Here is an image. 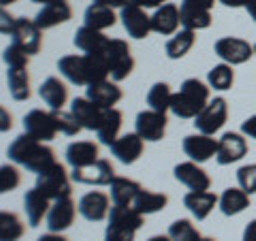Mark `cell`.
<instances>
[{"label":"cell","mask_w":256,"mask_h":241,"mask_svg":"<svg viewBox=\"0 0 256 241\" xmlns=\"http://www.w3.org/2000/svg\"><path fill=\"white\" fill-rule=\"evenodd\" d=\"M58 70L73 86H92L109 79V66L102 54H86V56H64L58 60Z\"/></svg>","instance_id":"obj_1"},{"label":"cell","mask_w":256,"mask_h":241,"mask_svg":"<svg viewBox=\"0 0 256 241\" xmlns=\"http://www.w3.org/2000/svg\"><path fill=\"white\" fill-rule=\"evenodd\" d=\"M6 156H9L13 162L26 166V171L36 173V175L56 162L54 150L50 146H45L43 141L32 139L30 134L18 136L9 146V150H6Z\"/></svg>","instance_id":"obj_2"},{"label":"cell","mask_w":256,"mask_h":241,"mask_svg":"<svg viewBox=\"0 0 256 241\" xmlns=\"http://www.w3.org/2000/svg\"><path fill=\"white\" fill-rule=\"evenodd\" d=\"M210 102V88L198 79H186L180 92L173 94L171 111L180 120H194Z\"/></svg>","instance_id":"obj_3"},{"label":"cell","mask_w":256,"mask_h":241,"mask_svg":"<svg viewBox=\"0 0 256 241\" xmlns=\"http://www.w3.org/2000/svg\"><path fill=\"white\" fill-rule=\"evenodd\" d=\"M143 226V214L130 205H116L109 212V224L105 239L118 241H132L137 230Z\"/></svg>","instance_id":"obj_4"},{"label":"cell","mask_w":256,"mask_h":241,"mask_svg":"<svg viewBox=\"0 0 256 241\" xmlns=\"http://www.w3.org/2000/svg\"><path fill=\"white\" fill-rule=\"evenodd\" d=\"M36 188L50 200H58L64 196H70V178L66 173V168L60 162H54L52 166H47L45 171L36 175Z\"/></svg>","instance_id":"obj_5"},{"label":"cell","mask_w":256,"mask_h":241,"mask_svg":"<svg viewBox=\"0 0 256 241\" xmlns=\"http://www.w3.org/2000/svg\"><path fill=\"white\" fill-rule=\"evenodd\" d=\"M105 60L114 82H124L134 68V58L130 54V47L122 38H109L107 50H105Z\"/></svg>","instance_id":"obj_6"},{"label":"cell","mask_w":256,"mask_h":241,"mask_svg":"<svg viewBox=\"0 0 256 241\" xmlns=\"http://www.w3.org/2000/svg\"><path fill=\"white\" fill-rule=\"evenodd\" d=\"M70 180L77 184H86V186H109V184L116 180V171H114L111 160L98 158L96 162L88 164V166L73 168Z\"/></svg>","instance_id":"obj_7"},{"label":"cell","mask_w":256,"mask_h":241,"mask_svg":"<svg viewBox=\"0 0 256 241\" xmlns=\"http://www.w3.org/2000/svg\"><path fill=\"white\" fill-rule=\"evenodd\" d=\"M214 52L220 60L230 64V66H239V64H246L254 56V45L237 36H224L220 41H216Z\"/></svg>","instance_id":"obj_8"},{"label":"cell","mask_w":256,"mask_h":241,"mask_svg":"<svg viewBox=\"0 0 256 241\" xmlns=\"http://www.w3.org/2000/svg\"><path fill=\"white\" fill-rule=\"evenodd\" d=\"M228 120V105L224 98H214L207 102V107L194 118V126L203 134H216Z\"/></svg>","instance_id":"obj_9"},{"label":"cell","mask_w":256,"mask_h":241,"mask_svg":"<svg viewBox=\"0 0 256 241\" xmlns=\"http://www.w3.org/2000/svg\"><path fill=\"white\" fill-rule=\"evenodd\" d=\"M41 28L36 26L34 20H28V18H20L15 22V28L11 32L13 36V43L22 47L28 56H36L41 52V45H43V36H41Z\"/></svg>","instance_id":"obj_10"},{"label":"cell","mask_w":256,"mask_h":241,"mask_svg":"<svg viewBox=\"0 0 256 241\" xmlns=\"http://www.w3.org/2000/svg\"><path fill=\"white\" fill-rule=\"evenodd\" d=\"M24 130H26V134H30L32 139L43 141V143L52 141L54 136L58 134L54 116L43 109H32L30 114H26V118H24Z\"/></svg>","instance_id":"obj_11"},{"label":"cell","mask_w":256,"mask_h":241,"mask_svg":"<svg viewBox=\"0 0 256 241\" xmlns=\"http://www.w3.org/2000/svg\"><path fill=\"white\" fill-rule=\"evenodd\" d=\"M246 156H248L246 136L239 134V132H224L222 139L218 141V154H216L218 164H222V166L235 164Z\"/></svg>","instance_id":"obj_12"},{"label":"cell","mask_w":256,"mask_h":241,"mask_svg":"<svg viewBox=\"0 0 256 241\" xmlns=\"http://www.w3.org/2000/svg\"><path fill=\"white\" fill-rule=\"evenodd\" d=\"M134 124H137V134L143 141L156 143L160 139H164L169 120H166V114H160V111L150 109V111H141Z\"/></svg>","instance_id":"obj_13"},{"label":"cell","mask_w":256,"mask_h":241,"mask_svg":"<svg viewBox=\"0 0 256 241\" xmlns=\"http://www.w3.org/2000/svg\"><path fill=\"white\" fill-rule=\"evenodd\" d=\"M120 20H122L126 32L132 38H139V41H141V38H146L152 32V18L146 13L143 6L134 4V2L124 6L122 13H120Z\"/></svg>","instance_id":"obj_14"},{"label":"cell","mask_w":256,"mask_h":241,"mask_svg":"<svg viewBox=\"0 0 256 241\" xmlns=\"http://www.w3.org/2000/svg\"><path fill=\"white\" fill-rule=\"evenodd\" d=\"M184 154H186L192 162H207L218 154V141L212 134H190L184 139Z\"/></svg>","instance_id":"obj_15"},{"label":"cell","mask_w":256,"mask_h":241,"mask_svg":"<svg viewBox=\"0 0 256 241\" xmlns=\"http://www.w3.org/2000/svg\"><path fill=\"white\" fill-rule=\"evenodd\" d=\"M79 207H75L73 198L70 196H64L54 200L50 214H47V228L52 232H62V230H68L75 222V214H77Z\"/></svg>","instance_id":"obj_16"},{"label":"cell","mask_w":256,"mask_h":241,"mask_svg":"<svg viewBox=\"0 0 256 241\" xmlns=\"http://www.w3.org/2000/svg\"><path fill=\"white\" fill-rule=\"evenodd\" d=\"M70 18H73V9H70V4L66 0H50L36 13L34 22L41 30H50V28L60 26V24H66Z\"/></svg>","instance_id":"obj_17"},{"label":"cell","mask_w":256,"mask_h":241,"mask_svg":"<svg viewBox=\"0 0 256 241\" xmlns=\"http://www.w3.org/2000/svg\"><path fill=\"white\" fill-rule=\"evenodd\" d=\"M173 173H175V180L192 192H205L212 188V178L207 175V171L198 166V162H182L175 166Z\"/></svg>","instance_id":"obj_18"},{"label":"cell","mask_w":256,"mask_h":241,"mask_svg":"<svg viewBox=\"0 0 256 241\" xmlns=\"http://www.w3.org/2000/svg\"><path fill=\"white\" fill-rule=\"evenodd\" d=\"M70 114L77 118V122L82 124L84 130H98L102 116H105V109L98 107L86 96V98H75L70 102Z\"/></svg>","instance_id":"obj_19"},{"label":"cell","mask_w":256,"mask_h":241,"mask_svg":"<svg viewBox=\"0 0 256 241\" xmlns=\"http://www.w3.org/2000/svg\"><path fill=\"white\" fill-rule=\"evenodd\" d=\"M180 24H182V11H180V6H175L173 2L158 6L156 13L152 15V32H158V34H162V36L178 34Z\"/></svg>","instance_id":"obj_20"},{"label":"cell","mask_w":256,"mask_h":241,"mask_svg":"<svg viewBox=\"0 0 256 241\" xmlns=\"http://www.w3.org/2000/svg\"><path fill=\"white\" fill-rule=\"evenodd\" d=\"M109 203L111 200L105 192H98V190L88 192L79 200V214L90 222H100L109 216Z\"/></svg>","instance_id":"obj_21"},{"label":"cell","mask_w":256,"mask_h":241,"mask_svg":"<svg viewBox=\"0 0 256 241\" xmlns=\"http://www.w3.org/2000/svg\"><path fill=\"white\" fill-rule=\"evenodd\" d=\"M86 96L92 102H96L98 107H102V109H114L118 102L122 100L124 94H122V90H120L118 82H109V79H105V82L88 86Z\"/></svg>","instance_id":"obj_22"},{"label":"cell","mask_w":256,"mask_h":241,"mask_svg":"<svg viewBox=\"0 0 256 241\" xmlns=\"http://www.w3.org/2000/svg\"><path fill=\"white\" fill-rule=\"evenodd\" d=\"M143 141L137 132H130V134H124L111 146V154H114L122 164H134L143 154Z\"/></svg>","instance_id":"obj_23"},{"label":"cell","mask_w":256,"mask_h":241,"mask_svg":"<svg viewBox=\"0 0 256 241\" xmlns=\"http://www.w3.org/2000/svg\"><path fill=\"white\" fill-rule=\"evenodd\" d=\"M24 210H26V218H28L30 226H38V224L43 222V218H47L52 205H50V198L34 186L24 196Z\"/></svg>","instance_id":"obj_24"},{"label":"cell","mask_w":256,"mask_h":241,"mask_svg":"<svg viewBox=\"0 0 256 241\" xmlns=\"http://www.w3.org/2000/svg\"><path fill=\"white\" fill-rule=\"evenodd\" d=\"M184 205H186V210L194 216L196 220H205L207 216L214 212L216 205H220V198L214 194V192L205 190V192H188L186 196H184Z\"/></svg>","instance_id":"obj_25"},{"label":"cell","mask_w":256,"mask_h":241,"mask_svg":"<svg viewBox=\"0 0 256 241\" xmlns=\"http://www.w3.org/2000/svg\"><path fill=\"white\" fill-rule=\"evenodd\" d=\"M73 43H75L77 50L84 52V54H102V52L107 50L109 38L102 34L100 30H94L90 26H84V28H79L75 32Z\"/></svg>","instance_id":"obj_26"},{"label":"cell","mask_w":256,"mask_h":241,"mask_svg":"<svg viewBox=\"0 0 256 241\" xmlns=\"http://www.w3.org/2000/svg\"><path fill=\"white\" fill-rule=\"evenodd\" d=\"M98 160V146L94 141H75L66 148V162L73 168L88 166Z\"/></svg>","instance_id":"obj_27"},{"label":"cell","mask_w":256,"mask_h":241,"mask_svg":"<svg viewBox=\"0 0 256 241\" xmlns=\"http://www.w3.org/2000/svg\"><path fill=\"white\" fill-rule=\"evenodd\" d=\"M122 122H124V116L122 111L114 109H105V116H102V122L96 130V136L102 146H114V143L120 139V130H122Z\"/></svg>","instance_id":"obj_28"},{"label":"cell","mask_w":256,"mask_h":241,"mask_svg":"<svg viewBox=\"0 0 256 241\" xmlns=\"http://www.w3.org/2000/svg\"><path fill=\"white\" fill-rule=\"evenodd\" d=\"M182 26L188 28V30H205L212 26V11L210 9H203V6H198L194 2H188V0H184L182 6Z\"/></svg>","instance_id":"obj_29"},{"label":"cell","mask_w":256,"mask_h":241,"mask_svg":"<svg viewBox=\"0 0 256 241\" xmlns=\"http://www.w3.org/2000/svg\"><path fill=\"white\" fill-rule=\"evenodd\" d=\"M84 22H86V26H90L94 30H107V28H114L116 26V11H114V6H107V4H98V2H94L90 4L86 9V15H84Z\"/></svg>","instance_id":"obj_30"},{"label":"cell","mask_w":256,"mask_h":241,"mask_svg":"<svg viewBox=\"0 0 256 241\" xmlns=\"http://www.w3.org/2000/svg\"><path fill=\"white\" fill-rule=\"evenodd\" d=\"M38 96H41L45 105H50L52 109H62L68 100V90L58 77H47L43 86L38 88Z\"/></svg>","instance_id":"obj_31"},{"label":"cell","mask_w":256,"mask_h":241,"mask_svg":"<svg viewBox=\"0 0 256 241\" xmlns=\"http://www.w3.org/2000/svg\"><path fill=\"white\" fill-rule=\"evenodd\" d=\"M109 188H111V200H114V205H132L137 194L141 192V184L116 175V180L109 184Z\"/></svg>","instance_id":"obj_32"},{"label":"cell","mask_w":256,"mask_h":241,"mask_svg":"<svg viewBox=\"0 0 256 241\" xmlns=\"http://www.w3.org/2000/svg\"><path fill=\"white\" fill-rule=\"evenodd\" d=\"M250 207V194L244 188H226L220 196V212L224 216H237Z\"/></svg>","instance_id":"obj_33"},{"label":"cell","mask_w":256,"mask_h":241,"mask_svg":"<svg viewBox=\"0 0 256 241\" xmlns=\"http://www.w3.org/2000/svg\"><path fill=\"white\" fill-rule=\"evenodd\" d=\"M194 43H196L194 30L184 28V30H180L178 34L171 38V41H166L164 52H166V56H169L171 60H182L186 54H190V50L194 47Z\"/></svg>","instance_id":"obj_34"},{"label":"cell","mask_w":256,"mask_h":241,"mask_svg":"<svg viewBox=\"0 0 256 241\" xmlns=\"http://www.w3.org/2000/svg\"><path fill=\"white\" fill-rule=\"evenodd\" d=\"M166 203H169V196L166 194H160V192H152V190H143L137 194V198H134L132 207L137 212H141L143 216H150V214H158L162 212Z\"/></svg>","instance_id":"obj_35"},{"label":"cell","mask_w":256,"mask_h":241,"mask_svg":"<svg viewBox=\"0 0 256 241\" xmlns=\"http://www.w3.org/2000/svg\"><path fill=\"white\" fill-rule=\"evenodd\" d=\"M6 84H9V92L15 100H28L30 98V73L28 66L24 68H9L6 73Z\"/></svg>","instance_id":"obj_36"},{"label":"cell","mask_w":256,"mask_h":241,"mask_svg":"<svg viewBox=\"0 0 256 241\" xmlns=\"http://www.w3.org/2000/svg\"><path fill=\"white\" fill-rule=\"evenodd\" d=\"M207 82H210V88L218 92H226L233 88L235 84V73H233V66L230 64H216V66L210 70V75H207Z\"/></svg>","instance_id":"obj_37"},{"label":"cell","mask_w":256,"mask_h":241,"mask_svg":"<svg viewBox=\"0 0 256 241\" xmlns=\"http://www.w3.org/2000/svg\"><path fill=\"white\" fill-rule=\"evenodd\" d=\"M24 222L20 216L2 212L0 214V241H20L24 237Z\"/></svg>","instance_id":"obj_38"},{"label":"cell","mask_w":256,"mask_h":241,"mask_svg":"<svg viewBox=\"0 0 256 241\" xmlns=\"http://www.w3.org/2000/svg\"><path fill=\"white\" fill-rule=\"evenodd\" d=\"M171 100H173V92L169 84H154L152 90L148 92V105L150 109L160 111V114H166L171 109Z\"/></svg>","instance_id":"obj_39"},{"label":"cell","mask_w":256,"mask_h":241,"mask_svg":"<svg viewBox=\"0 0 256 241\" xmlns=\"http://www.w3.org/2000/svg\"><path fill=\"white\" fill-rule=\"evenodd\" d=\"M52 116H54L56 128H58V132H62V134L75 136V134H79V130H84L82 124L77 122V118L73 114H68V111H64V109H52Z\"/></svg>","instance_id":"obj_40"},{"label":"cell","mask_w":256,"mask_h":241,"mask_svg":"<svg viewBox=\"0 0 256 241\" xmlns=\"http://www.w3.org/2000/svg\"><path fill=\"white\" fill-rule=\"evenodd\" d=\"M169 237L173 241H201V232L194 228L190 220H175L169 228Z\"/></svg>","instance_id":"obj_41"},{"label":"cell","mask_w":256,"mask_h":241,"mask_svg":"<svg viewBox=\"0 0 256 241\" xmlns=\"http://www.w3.org/2000/svg\"><path fill=\"white\" fill-rule=\"evenodd\" d=\"M22 184V175L13 164H2L0 166V192H13Z\"/></svg>","instance_id":"obj_42"},{"label":"cell","mask_w":256,"mask_h":241,"mask_svg":"<svg viewBox=\"0 0 256 241\" xmlns=\"http://www.w3.org/2000/svg\"><path fill=\"white\" fill-rule=\"evenodd\" d=\"M28 58H30V56L24 52L22 47L15 45V43H11L4 50V54H2V60H4V64L9 68H24V66H28Z\"/></svg>","instance_id":"obj_43"},{"label":"cell","mask_w":256,"mask_h":241,"mask_svg":"<svg viewBox=\"0 0 256 241\" xmlns=\"http://www.w3.org/2000/svg\"><path fill=\"white\" fill-rule=\"evenodd\" d=\"M237 182L239 188H244L248 194L256 192V162L254 164H246L237 171Z\"/></svg>","instance_id":"obj_44"},{"label":"cell","mask_w":256,"mask_h":241,"mask_svg":"<svg viewBox=\"0 0 256 241\" xmlns=\"http://www.w3.org/2000/svg\"><path fill=\"white\" fill-rule=\"evenodd\" d=\"M242 132H244L246 136H250V139H256V116H250L248 120H244Z\"/></svg>","instance_id":"obj_45"},{"label":"cell","mask_w":256,"mask_h":241,"mask_svg":"<svg viewBox=\"0 0 256 241\" xmlns=\"http://www.w3.org/2000/svg\"><path fill=\"white\" fill-rule=\"evenodd\" d=\"M0 18H2V26H0V30H2V34H11L13 32V28H15V18H11L9 13H6V9H2V15H0Z\"/></svg>","instance_id":"obj_46"},{"label":"cell","mask_w":256,"mask_h":241,"mask_svg":"<svg viewBox=\"0 0 256 241\" xmlns=\"http://www.w3.org/2000/svg\"><path fill=\"white\" fill-rule=\"evenodd\" d=\"M134 4L143 6V9H158V6L166 4V0H134Z\"/></svg>","instance_id":"obj_47"},{"label":"cell","mask_w":256,"mask_h":241,"mask_svg":"<svg viewBox=\"0 0 256 241\" xmlns=\"http://www.w3.org/2000/svg\"><path fill=\"white\" fill-rule=\"evenodd\" d=\"M242 241H256V220H252L244 230V239Z\"/></svg>","instance_id":"obj_48"},{"label":"cell","mask_w":256,"mask_h":241,"mask_svg":"<svg viewBox=\"0 0 256 241\" xmlns=\"http://www.w3.org/2000/svg\"><path fill=\"white\" fill-rule=\"evenodd\" d=\"M36 241H68V239H66V237H62L60 232H52V230H50V232H47V235L38 237Z\"/></svg>","instance_id":"obj_49"},{"label":"cell","mask_w":256,"mask_h":241,"mask_svg":"<svg viewBox=\"0 0 256 241\" xmlns=\"http://www.w3.org/2000/svg\"><path fill=\"white\" fill-rule=\"evenodd\" d=\"M222 4H226V6H230V9H239V6H246L250 0H220Z\"/></svg>","instance_id":"obj_50"},{"label":"cell","mask_w":256,"mask_h":241,"mask_svg":"<svg viewBox=\"0 0 256 241\" xmlns=\"http://www.w3.org/2000/svg\"><path fill=\"white\" fill-rule=\"evenodd\" d=\"M188 2H194V4H198V6H203V9H214V4L216 2H220V0H188Z\"/></svg>","instance_id":"obj_51"},{"label":"cell","mask_w":256,"mask_h":241,"mask_svg":"<svg viewBox=\"0 0 256 241\" xmlns=\"http://www.w3.org/2000/svg\"><path fill=\"white\" fill-rule=\"evenodd\" d=\"M246 11H248V15L254 20V24H256V0H250V2L246 4Z\"/></svg>","instance_id":"obj_52"},{"label":"cell","mask_w":256,"mask_h":241,"mask_svg":"<svg viewBox=\"0 0 256 241\" xmlns=\"http://www.w3.org/2000/svg\"><path fill=\"white\" fill-rule=\"evenodd\" d=\"M11 126H13V124H11V116L6 118V111L2 109V132H6V130H9Z\"/></svg>","instance_id":"obj_53"},{"label":"cell","mask_w":256,"mask_h":241,"mask_svg":"<svg viewBox=\"0 0 256 241\" xmlns=\"http://www.w3.org/2000/svg\"><path fill=\"white\" fill-rule=\"evenodd\" d=\"M148 241H173L169 235H154V237H150Z\"/></svg>","instance_id":"obj_54"},{"label":"cell","mask_w":256,"mask_h":241,"mask_svg":"<svg viewBox=\"0 0 256 241\" xmlns=\"http://www.w3.org/2000/svg\"><path fill=\"white\" fill-rule=\"evenodd\" d=\"M13 2H18V0H0V4H2V6H9Z\"/></svg>","instance_id":"obj_55"},{"label":"cell","mask_w":256,"mask_h":241,"mask_svg":"<svg viewBox=\"0 0 256 241\" xmlns=\"http://www.w3.org/2000/svg\"><path fill=\"white\" fill-rule=\"evenodd\" d=\"M30 2H38V4H45V2H50V0H30Z\"/></svg>","instance_id":"obj_56"},{"label":"cell","mask_w":256,"mask_h":241,"mask_svg":"<svg viewBox=\"0 0 256 241\" xmlns=\"http://www.w3.org/2000/svg\"><path fill=\"white\" fill-rule=\"evenodd\" d=\"M201 241H216V239H212V237H205V239H201Z\"/></svg>","instance_id":"obj_57"},{"label":"cell","mask_w":256,"mask_h":241,"mask_svg":"<svg viewBox=\"0 0 256 241\" xmlns=\"http://www.w3.org/2000/svg\"><path fill=\"white\" fill-rule=\"evenodd\" d=\"M130 2H134V0H126V4H130Z\"/></svg>","instance_id":"obj_58"},{"label":"cell","mask_w":256,"mask_h":241,"mask_svg":"<svg viewBox=\"0 0 256 241\" xmlns=\"http://www.w3.org/2000/svg\"><path fill=\"white\" fill-rule=\"evenodd\" d=\"M105 241H118V239H105Z\"/></svg>","instance_id":"obj_59"},{"label":"cell","mask_w":256,"mask_h":241,"mask_svg":"<svg viewBox=\"0 0 256 241\" xmlns=\"http://www.w3.org/2000/svg\"><path fill=\"white\" fill-rule=\"evenodd\" d=\"M254 54H256V45H254Z\"/></svg>","instance_id":"obj_60"}]
</instances>
